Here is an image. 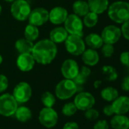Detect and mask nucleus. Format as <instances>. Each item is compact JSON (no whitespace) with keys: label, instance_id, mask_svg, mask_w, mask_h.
Here are the masks:
<instances>
[{"label":"nucleus","instance_id":"cd10ccee","mask_svg":"<svg viewBox=\"0 0 129 129\" xmlns=\"http://www.w3.org/2000/svg\"><path fill=\"white\" fill-rule=\"evenodd\" d=\"M98 23V14L92 11H89L85 16H84L83 23L88 28L94 27Z\"/></svg>","mask_w":129,"mask_h":129},{"label":"nucleus","instance_id":"ea45409f","mask_svg":"<svg viewBox=\"0 0 129 129\" xmlns=\"http://www.w3.org/2000/svg\"><path fill=\"white\" fill-rule=\"evenodd\" d=\"M79 72H80L81 74H83L84 76H87V78H89V76H90V74H91V70H90V69L88 67H87V66H83V67H81V68L80 69Z\"/></svg>","mask_w":129,"mask_h":129},{"label":"nucleus","instance_id":"6e6552de","mask_svg":"<svg viewBox=\"0 0 129 129\" xmlns=\"http://www.w3.org/2000/svg\"><path fill=\"white\" fill-rule=\"evenodd\" d=\"M58 120V113L53 107H43L39 113V122L45 128H54L57 125Z\"/></svg>","mask_w":129,"mask_h":129},{"label":"nucleus","instance_id":"ddd939ff","mask_svg":"<svg viewBox=\"0 0 129 129\" xmlns=\"http://www.w3.org/2000/svg\"><path fill=\"white\" fill-rule=\"evenodd\" d=\"M80 70L78 63L73 59H66L62 64L61 73L65 79H74Z\"/></svg>","mask_w":129,"mask_h":129},{"label":"nucleus","instance_id":"c9c22d12","mask_svg":"<svg viewBox=\"0 0 129 129\" xmlns=\"http://www.w3.org/2000/svg\"><path fill=\"white\" fill-rule=\"evenodd\" d=\"M120 61L123 66L129 67V51H123L120 54Z\"/></svg>","mask_w":129,"mask_h":129},{"label":"nucleus","instance_id":"f257e3e1","mask_svg":"<svg viewBox=\"0 0 129 129\" xmlns=\"http://www.w3.org/2000/svg\"><path fill=\"white\" fill-rule=\"evenodd\" d=\"M58 48L56 44L49 39H44L38 41L33 45L31 52L35 61L41 65L51 63L56 57Z\"/></svg>","mask_w":129,"mask_h":129},{"label":"nucleus","instance_id":"a211bd4d","mask_svg":"<svg viewBox=\"0 0 129 129\" xmlns=\"http://www.w3.org/2000/svg\"><path fill=\"white\" fill-rule=\"evenodd\" d=\"M68 32L62 26H56L53 28L49 33V39L55 44H60L65 42L68 36Z\"/></svg>","mask_w":129,"mask_h":129},{"label":"nucleus","instance_id":"e433bc0d","mask_svg":"<svg viewBox=\"0 0 129 129\" xmlns=\"http://www.w3.org/2000/svg\"><path fill=\"white\" fill-rule=\"evenodd\" d=\"M103 114L106 116H113L115 115L114 113V111H113V107L111 104H108V105H106L103 109Z\"/></svg>","mask_w":129,"mask_h":129},{"label":"nucleus","instance_id":"79ce46f5","mask_svg":"<svg viewBox=\"0 0 129 129\" xmlns=\"http://www.w3.org/2000/svg\"><path fill=\"white\" fill-rule=\"evenodd\" d=\"M2 61H3V57H2V54H0V65L2 64Z\"/></svg>","mask_w":129,"mask_h":129},{"label":"nucleus","instance_id":"7ed1b4c3","mask_svg":"<svg viewBox=\"0 0 129 129\" xmlns=\"http://www.w3.org/2000/svg\"><path fill=\"white\" fill-rule=\"evenodd\" d=\"M77 92V85L72 79H64L59 82L55 88L56 97L62 101L71 98Z\"/></svg>","mask_w":129,"mask_h":129},{"label":"nucleus","instance_id":"39448f33","mask_svg":"<svg viewBox=\"0 0 129 129\" xmlns=\"http://www.w3.org/2000/svg\"><path fill=\"white\" fill-rule=\"evenodd\" d=\"M65 46L66 51L73 56L81 55L86 49L84 40L81 36L76 35H68L65 41Z\"/></svg>","mask_w":129,"mask_h":129},{"label":"nucleus","instance_id":"9d476101","mask_svg":"<svg viewBox=\"0 0 129 129\" xmlns=\"http://www.w3.org/2000/svg\"><path fill=\"white\" fill-rule=\"evenodd\" d=\"M74 104H75L78 110L86 111L87 110L94 107L96 104V100L91 93L87 91H81L75 95Z\"/></svg>","mask_w":129,"mask_h":129},{"label":"nucleus","instance_id":"b1692460","mask_svg":"<svg viewBox=\"0 0 129 129\" xmlns=\"http://www.w3.org/2000/svg\"><path fill=\"white\" fill-rule=\"evenodd\" d=\"M14 115L16 119L21 122H27L32 118V112L30 109L25 106L18 107Z\"/></svg>","mask_w":129,"mask_h":129},{"label":"nucleus","instance_id":"423d86ee","mask_svg":"<svg viewBox=\"0 0 129 129\" xmlns=\"http://www.w3.org/2000/svg\"><path fill=\"white\" fill-rule=\"evenodd\" d=\"M18 107V104L9 93H5L0 95V115L5 117L14 116L16 110Z\"/></svg>","mask_w":129,"mask_h":129},{"label":"nucleus","instance_id":"5701e85b","mask_svg":"<svg viewBox=\"0 0 129 129\" xmlns=\"http://www.w3.org/2000/svg\"><path fill=\"white\" fill-rule=\"evenodd\" d=\"M72 10L74 14L80 17L85 16L90 11L87 2L84 0H76L72 5Z\"/></svg>","mask_w":129,"mask_h":129},{"label":"nucleus","instance_id":"dca6fc26","mask_svg":"<svg viewBox=\"0 0 129 129\" xmlns=\"http://www.w3.org/2000/svg\"><path fill=\"white\" fill-rule=\"evenodd\" d=\"M114 113L116 115H126L129 112V97L125 95L119 96L112 102Z\"/></svg>","mask_w":129,"mask_h":129},{"label":"nucleus","instance_id":"20e7f679","mask_svg":"<svg viewBox=\"0 0 129 129\" xmlns=\"http://www.w3.org/2000/svg\"><path fill=\"white\" fill-rule=\"evenodd\" d=\"M30 11V5L26 0H15L12 2L10 8L12 17L18 21L27 20Z\"/></svg>","mask_w":129,"mask_h":129},{"label":"nucleus","instance_id":"f704fd0d","mask_svg":"<svg viewBox=\"0 0 129 129\" xmlns=\"http://www.w3.org/2000/svg\"><path fill=\"white\" fill-rule=\"evenodd\" d=\"M121 32H122V35L124 36V38L126 39L127 40H129V20L122 23V26L121 28Z\"/></svg>","mask_w":129,"mask_h":129},{"label":"nucleus","instance_id":"473e14b6","mask_svg":"<svg viewBox=\"0 0 129 129\" xmlns=\"http://www.w3.org/2000/svg\"><path fill=\"white\" fill-rule=\"evenodd\" d=\"M8 87V78L3 75L0 74V93L4 92Z\"/></svg>","mask_w":129,"mask_h":129},{"label":"nucleus","instance_id":"7c9ffc66","mask_svg":"<svg viewBox=\"0 0 129 129\" xmlns=\"http://www.w3.org/2000/svg\"><path fill=\"white\" fill-rule=\"evenodd\" d=\"M84 116L87 120L90 121H95L100 116V113L97 110L94 109V107L87 110L84 111Z\"/></svg>","mask_w":129,"mask_h":129},{"label":"nucleus","instance_id":"4be33fe9","mask_svg":"<svg viewBox=\"0 0 129 129\" xmlns=\"http://www.w3.org/2000/svg\"><path fill=\"white\" fill-rule=\"evenodd\" d=\"M85 45H87L90 48L92 49H99L103 45V41L101 38V36L97 33H90L87 35L84 40Z\"/></svg>","mask_w":129,"mask_h":129},{"label":"nucleus","instance_id":"4468645a","mask_svg":"<svg viewBox=\"0 0 129 129\" xmlns=\"http://www.w3.org/2000/svg\"><path fill=\"white\" fill-rule=\"evenodd\" d=\"M68 16V11L62 6H56L49 11V20L54 25L64 23Z\"/></svg>","mask_w":129,"mask_h":129},{"label":"nucleus","instance_id":"2f4dec72","mask_svg":"<svg viewBox=\"0 0 129 129\" xmlns=\"http://www.w3.org/2000/svg\"><path fill=\"white\" fill-rule=\"evenodd\" d=\"M114 46L112 44L103 43V46L101 47V52L105 57H111L114 54Z\"/></svg>","mask_w":129,"mask_h":129},{"label":"nucleus","instance_id":"f8f14e48","mask_svg":"<svg viewBox=\"0 0 129 129\" xmlns=\"http://www.w3.org/2000/svg\"><path fill=\"white\" fill-rule=\"evenodd\" d=\"M121 29L115 25H109L104 27L101 33V38L103 43L106 44H116L121 38Z\"/></svg>","mask_w":129,"mask_h":129},{"label":"nucleus","instance_id":"9b49d317","mask_svg":"<svg viewBox=\"0 0 129 129\" xmlns=\"http://www.w3.org/2000/svg\"><path fill=\"white\" fill-rule=\"evenodd\" d=\"M27 20L30 24L41 26L49 20V11L42 7L35 8L31 10Z\"/></svg>","mask_w":129,"mask_h":129},{"label":"nucleus","instance_id":"a18cd8bd","mask_svg":"<svg viewBox=\"0 0 129 129\" xmlns=\"http://www.w3.org/2000/svg\"><path fill=\"white\" fill-rule=\"evenodd\" d=\"M128 119H129V117H128Z\"/></svg>","mask_w":129,"mask_h":129},{"label":"nucleus","instance_id":"c85d7f7f","mask_svg":"<svg viewBox=\"0 0 129 129\" xmlns=\"http://www.w3.org/2000/svg\"><path fill=\"white\" fill-rule=\"evenodd\" d=\"M41 102L44 107H53L56 102V97L49 91H45L41 95Z\"/></svg>","mask_w":129,"mask_h":129},{"label":"nucleus","instance_id":"58836bf2","mask_svg":"<svg viewBox=\"0 0 129 129\" xmlns=\"http://www.w3.org/2000/svg\"><path fill=\"white\" fill-rule=\"evenodd\" d=\"M62 129H79V125L75 122H68L64 125Z\"/></svg>","mask_w":129,"mask_h":129},{"label":"nucleus","instance_id":"f03ea898","mask_svg":"<svg viewBox=\"0 0 129 129\" xmlns=\"http://www.w3.org/2000/svg\"><path fill=\"white\" fill-rule=\"evenodd\" d=\"M108 16L111 20L117 23H123L129 20V3L127 2H115L108 7Z\"/></svg>","mask_w":129,"mask_h":129},{"label":"nucleus","instance_id":"393cba45","mask_svg":"<svg viewBox=\"0 0 129 129\" xmlns=\"http://www.w3.org/2000/svg\"><path fill=\"white\" fill-rule=\"evenodd\" d=\"M101 98L107 102H113L115 101L119 95L118 90L113 86H107L102 89L100 91Z\"/></svg>","mask_w":129,"mask_h":129},{"label":"nucleus","instance_id":"0eeeda50","mask_svg":"<svg viewBox=\"0 0 129 129\" xmlns=\"http://www.w3.org/2000/svg\"><path fill=\"white\" fill-rule=\"evenodd\" d=\"M64 28L69 35H76L83 36L84 35V23L80 17L75 14H68L64 22Z\"/></svg>","mask_w":129,"mask_h":129},{"label":"nucleus","instance_id":"37998d69","mask_svg":"<svg viewBox=\"0 0 129 129\" xmlns=\"http://www.w3.org/2000/svg\"><path fill=\"white\" fill-rule=\"evenodd\" d=\"M4 1L6 2H11V3H12V2H13L14 1H15V0H4Z\"/></svg>","mask_w":129,"mask_h":129},{"label":"nucleus","instance_id":"6ab92c4d","mask_svg":"<svg viewBox=\"0 0 129 129\" xmlns=\"http://www.w3.org/2000/svg\"><path fill=\"white\" fill-rule=\"evenodd\" d=\"M109 126L113 129H129V119L126 115H116L113 116Z\"/></svg>","mask_w":129,"mask_h":129},{"label":"nucleus","instance_id":"bb28decb","mask_svg":"<svg viewBox=\"0 0 129 129\" xmlns=\"http://www.w3.org/2000/svg\"><path fill=\"white\" fill-rule=\"evenodd\" d=\"M101 72L105 77V79L109 82H114L118 79V73L112 66L106 65L103 66L101 69Z\"/></svg>","mask_w":129,"mask_h":129},{"label":"nucleus","instance_id":"1a4fd4ad","mask_svg":"<svg viewBox=\"0 0 129 129\" xmlns=\"http://www.w3.org/2000/svg\"><path fill=\"white\" fill-rule=\"evenodd\" d=\"M12 95L17 104H25L32 97V88L29 83L21 82L14 86Z\"/></svg>","mask_w":129,"mask_h":129},{"label":"nucleus","instance_id":"a19ab883","mask_svg":"<svg viewBox=\"0 0 129 129\" xmlns=\"http://www.w3.org/2000/svg\"><path fill=\"white\" fill-rule=\"evenodd\" d=\"M101 84H102V81L101 80H96L94 82V86L95 88H98L101 85Z\"/></svg>","mask_w":129,"mask_h":129},{"label":"nucleus","instance_id":"f3484780","mask_svg":"<svg viewBox=\"0 0 129 129\" xmlns=\"http://www.w3.org/2000/svg\"><path fill=\"white\" fill-rule=\"evenodd\" d=\"M81 59L84 63L88 67H94L99 63L100 56L98 52L92 48L85 49L81 54Z\"/></svg>","mask_w":129,"mask_h":129},{"label":"nucleus","instance_id":"c03bdc74","mask_svg":"<svg viewBox=\"0 0 129 129\" xmlns=\"http://www.w3.org/2000/svg\"><path fill=\"white\" fill-rule=\"evenodd\" d=\"M2 5H0V15L2 14Z\"/></svg>","mask_w":129,"mask_h":129},{"label":"nucleus","instance_id":"72a5a7b5","mask_svg":"<svg viewBox=\"0 0 129 129\" xmlns=\"http://www.w3.org/2000/svg\"><path fill=\"white\" fill-rule=\"evenodd\" d=\"M93 129H109V123L106 119L98 120L94 124Z\"/></svg>","mask_w":129,"mask_h":129},{"label":"nucleus","instance_id":"412c9836","mask_svg":"<svg viewBox=\"0 0 129 129\" xmlns=\"http://www.w3.org/2000/svg\"><path fill=\"white\" fill-rule=\"evenodd\" d=\"M33 45L34 44L33 42L29 41L25 38L17 39L14 44V47L19 54L31 53L33 48Z\"/></svg>","mask_w":129,"mask_h":129},{"label":"nucleus","instance_id":"a878e982","mask_svg":"<svg viewBox=\"0 0 129 129\" xmlns=\"http://www.w3.org/2000/svg\"><path fill=\"white\" fill-rule=\"evenodd\" d=\"M24 38L27 39V40L34 42L38 39L40 36V31L37 26L28 23L24 28Z\"/></svg>","mask_w":129,"mask_h":129},{"label":"nucleus","instance_id":"4c0bfd02","mask_svg":"<svg viewBox=\"0 0 129 129\" xmlns=\"http://www.w3.org/2000/svg\"><path fill=\"white\" fill-rule=\"evenodd\" d=\"M121 88L122 91L128 92L129 91V76H125L123 78L122 83H121Z\"/></svg>","mask_w":129,"mask_h":129},{"label":"nucleus","instance_id":"2eb2a0df","mask_svg":"<svg viewBox=\"0 0 129 129\" xmlns=\"http://www.w3.org/2000/svg\"><path fill=\"white\" fill-rule=\"evenodd\" d=\"M35 60L31 53L20 54L16 60L17 68L22 72H29L33 70L35 65Z\"/></svg>","mask_w":129,"mask_h":129},{"label":"nucleus","instance_id":"c756f323","mask_svg":"<svg viewBox=\"0 0 129 129\" xmlns=\"http://www.w3.org/2000/svg\"><path fill=\"white\" fill-rule=\"evenodd\" d=\"M78 111V109L74 102L66 103L62 108V113L65 116H72Z\"/></svg>","mask_w":129,"mask_h":129},{"label":"nucleus","instance_id":"aec40b11","mask_svg":"<svg viewBox=\"0 0 129 129\" xmlns=\"http://www.w3.org/2000/svg\"><path fill=\"white\" fill-rule=\"evenodd\" d=\"M90 11L100 14L105 12L109 7L108 0H87Z\"/></svg>","mask_w":129,"mask_h":129}]
</instances>
